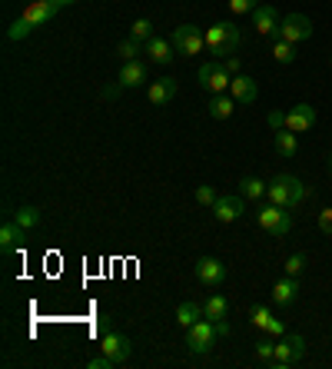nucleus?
I'll list each match as a JSON object with an SVG mask.
<instances>
[{"mask_svg": "<svg viewBox=\"0 0 332 369\" xmlns=\"http://www.w3.org/2000/svg\"><path fill=\"white\" fill-rule=\"evenodd\" d=\"M266 196H269V203L276 206H286V210H293V206H299L306 200V186L299 176H289V173H279L269 183V190H266Z\"/></svg>", "mask_w": 332, "mask_h": 369, "instance_id": "obj_1", "label": "nucleus"}, {"mask_svg": "<svg viewBox=\"0 0 332 369\" xmlns=\"http://www.w3.org/2000/svg\"><path fill=\"white\" fill-rule=\"evenodd\" d=\"M239 44H243V34H239V27L229 24V20H219V24H213V27L206 30V47H209V54H216L219 60L236 54Z\"/></svg>", "mask_w": 332, "mask_h": 369, "instance_id": "obj_2", "label": "nucleus"}, {"mask_svg": "<svg viewBox=\"0 0 332 369\" xmlns=\"http://www.w3.org/2000/svg\"><path fill=\"white\" fill-rule=\"evenodd\" d=\"M173 50L183 54V57H196L206 50V34L196 27V24H180V27L173 30Z\"/></svg>", "mask_w": 332, "mask_h": 369, "instance_id": "obj_3", "label": "nucleus"}, {"mask_svg": "<svg viewBox=\"0 0 332 369\" xmlns=\"http://www.w3.org/2000/svg\"><path fill=\"white\" fill-rule=\"evenodd\" d=\"M256 223L263 226L269 236H286L289 230H293V216L286 213V206H276V203H266L259 206L256 213Z\"/></svg>", "mask_w": 332, "mask_h": 369, "instance_id": "obj_4", "label": "nucleus"}, {"mask_svg": "<svg viewBox=\"0 0 332 369\" xmlns=\"http://www.w3.org/2000/svg\"><path fill=\"white\" fill-rule=\"evenodd\" d=\"M313 37V20L306 14H286V20H279V30H276V40H286V44H303V40Z\"/></svg>", "mask_w": 332, "mask_h": 369, "instance_id": "obj_5", "label": "nucleus"}, {"mask_svg": "<svg viewBox=\"0 0 332 369\" xmlns=\"http://www.w3.org/2000/svg\"><path fill=\"white\" fill-rule=\"evenodd\" d=\"M219 336H216V323L213 320H196L186 330V346H190V353H196V356H203V353H209L213 350V343H216Z\"/></svg>", "mask_w": 332, "mask_h": 369, "instance_id": "obj_6", "label": "nucleus"}, {"mask_svg": "<svg viewBox=\"0 0 332 369\" xmlns=\"http://www.w3.org/2000/svg\"><path fill=\"white\" fill-rule=\"evenodd\" d=\"M229 84H233V74L223 67V60H209L199 67V87L209 93H226Z\"/></svg>", "mask_w": 332, "mask_h": 369, "instance_id": "obj_7", "label": "nucleus"}, {"mask_svg": "<svg viewBox=\"0 0 332 369\" xmlns=\"http://www.w3.org/2000/svg\"><path fill=\"white\" fill-rule=\"evenodd\" d=\"M303 356H306V340L303 336H296V333H289V336H283V340L276 343V356H273L269 366H276V369L296 366Z\"/></svg>", "mask_w": 332, "mask_h": 369, "instance_id": "obj_8", "label": "nucleus"}, {"mask_svg": "<svg viewBox=\"0 0 332 369\" xmlns=\"http://www.w3.org/2000/svg\"><path fill=\"white\" fill-rule=\"evenodd\" d=\"M100 353H106L116 366H124V363L130 360V340L120 336V333H114V330H106L104 340H100Z\"/></svg>", "mask_w": 332, "mask_h": 369, "instance_id": "obj_9", "label": "nucleus"}, {"mask_svg": "<svg viewBox=\"0 0 332 369\" xmlns=\"http://www.w3.org/2000/svg\"><path fill=\"white\" fill-rule=\"evenodd\" d=\"M213 216H216L219 223H236L239 216H243V193L219 196L216 203H213Z\"/></svg>", "mask_w": 332, "mask_h": 369, "instance_id": "obj_10", "label": "nucleus"}, {"mask_svg": "<svg viewBox=\"0 0 332 369\" xmlns=\"http://www.w3.org/2000/svg\"><path fill=\"white\" fill-rule=\"evenodd\" d=\"M313 126H316V107H309V103H296L286 113V130H293V133H306Z\"/></svg>", "mask_w": 332, "mask_h": 369, "instance_id": "obj_11", "label": "nucleus"}, {"mask_svg": "<svg viewBox=\"0 0 332 369\" xmlns=\"http://www.w3.org/2000/svg\"><path fill=\"white\" fill-rule=\"evenodd\" d=\"M196 280L203 283V286H219V283L226 280V266H223L216 256H203V260L196 263Z\"/></svg>", "mask_w": 332, "mask_h": 369, "instance_id": "obj_12", "label": "nucleus"}, {"mask_svg": "<svg viewBox=\"0 0 332 369\" xmlns=\"http://www.w3.org/2000/svg\"><path fill=\"white\" fill-rule=\"evenodd\" d=\"M253 27H256L259 37H276V30H279V14H276V7L259 4V7L253 10Z\"/></svg>", "mask_w": 332, "mask_h": 369, "instance_id": "obj_13", "label": "nucleus"}, {"mask_svg": "<svg viewBox=\"0 0 332 369\" xmlns=\"http://www.w3.org/2000/svg\"><path fill=\"white\" fill-rule=\"evenodd\" d=\"M229 97L236 100V103H256V100H259L256 80L246 77V74H236V77H233V84H229Z\"/></svg>", "mask_w": 332, "mask_h": 369, "instance_id": "obj_14", "label": "nucleus"}, {"mask_svg": "<svg viewBox=\"0 0 332 369\" xmlns=\"http://www.w3.org/2000/svg\"><path fill=\"white\" fill-rule=\"evenodd\" d=\"M57 4H54V0H30L27 7H24V14H20V17L27 20V24H34V27H40V24H47L50 17H54V14H57Z\"/></svg>", "mask_w": 332, "mask_h": 369, "instance_id": "obj_15", "label": "nucleus"}, {"mask_svg": "<svg viewBox=\"0 0 332 369\" xmlns=\"http://www.w3.org/2000/svg\"><path fill=\"white\" fill-rule=\"evenodd\" d=\"M146 97H150L153 107H163V103H170L176 97V77H160L153 80L150 90H146Z\"/></svg>", "mask_w": 332, "mask_h": 369, "instance_id": "obj_16", "label": "nucleus"}, {"mask_svg": "<svg viewBox=\"0 0 332 369\" xmlns=\"http://www.w3.org/2000/svg\"><path fill=\"white\" fill-rule=\"evenodd\" d=\"M296 296H299V283H296V276H283V280L273 286V303L276 306H293Z\"/></svg>", "mask_w": 332, "mask_h": 369, "instance_id": "obj_17", "label": "nucleus"}, {"mask_svg": "<svg viewBox=\"0 0 332 369\" xmlns=\"http://www.w3.org/2000/svg\"><path fill=\"white\" fill-rule=\"evenodd\" d=\"M120 87H140V84H146V64H140V60H126L124 67H120Z\"/></svg>", "mask_w": 332, "mask_h": 369, "instance_id": "obj_18", "label": "nucleus"}, {"mask_svg": "<svg viewBox=\"0 0 332 369\" xmlns=\"http://www.w3.org/2000/svg\"><path fill=\"white\" fill-rule=\"evenodd\" d=\"M143 50H146V57H150L153 64H170L173 60V44L170 40H163V37H156V34L143 44Z\"/></svg>", "mask_w": 332, "mask_h": 369, "instance_id": "obj_19", "label": "nucleus"}, {"mask_svg": "<svg viewBox=\"0 0 332 369\" xmlns=\"http://www.w3.org/2000/svg\"><path fill=\"white\" fill-rule=\"evenodd\" d=\"M24 233H27V230H24V226H20L17 220H10V223H4V226H0V250H4V253L17 250V243L24 240Z\"/></svg>", "mask_w": 332, "mask_h": 369, "instance_id": "obj_20", "label": "nucleus"}, {"mask_svg": "<svg viewBox=\"0 0 332 369\" xmlns=\"http://www.w3.org/2000/svg\"><path fill=\"white\" fill-rule=\"evenodd\" d=\"M203 316H206V320H226L229 316V300L226 296H219V293H213V296H209L206 303H203Z\"/></svg>", "mask_w": 332, "mask_h": 369, "instance_id": "obj_21", "label": "nucleus"}, {"mask_svg": "<svg viewBox=\"0 0 332 369\" xmlns=\"http://www.w3.org/2000/svg\"><path fill=\"white\" fill-rule=\"evenodd\" d=\"M276 153L286 156V160L299 153V140H296L293 130H286V126H283V130H276Z\"/></svg>", "mask_w": 332, "mask_h": 369, "instance_id": "obj_22", "label": "nucleus"}, {"mask_svg": "<svg viewBox=\"0 0 332 369\" xmlns=\"http://www.w3.org/2000/svg\"><path fill=\"white\" fill-rule=\"evenodd\" d=\"M266 190H269V183H263L259 176H243V180H239V193H243V200H263Z\"/></svg>", "mask_w": 332, "mask_h": 369, "instance_id": "obj_23", "label": "nucleus"}, {"mask_svg": "<svg viewBox=\"0 0 332 369\" xmlns=\"http://www.w3.org/2000/svg\"><path fill=\"white\" fill-rule=\"evenodd\" d=\"M196 320H203V306H199V303H180V306H176V323H180L183 330H190L193 323Z\"/></svg>", "mask_w": 332, "mask_h": 369, "instance_id": "obj_24", "label": "nucleus"}, {"mask_svg": "<svg viewBox=\"0 0 332 369\" xmlns=\"http://www.w3.org/2000/svg\"><path fill=\"white\" fill-rule=\"evenodd\" d=\"M233 103H236V100L226 97V93H213V100H209V117L229 120L233 117Z\"/></svg>", "mask_w": 332, "mask_h": 369, "instance_id": "obj_25", "label": "nucleus"}, {"mask_svg": "<svg viewBox=\"0 0 332 369\" xmlns=\"http://www.w3.org/2000/svg\"><path fill=\"white\" fill-rule=\"evenodd\" d=\"M273 356H276V340L269 336V333H263L256 340V360L259 363H273Z\"/></svg>", "mask_w": 332, "mask_h": 369, "instance_id": "obj_26", "label": "nucleus"}, {"mask_svg": "<svg viewBox=\"0 0 332 369\" xmlns=\"http://www.w3.org/2000/svg\"><path fill=\"white\" fill-rule=\"evenodd\" d=\"M249 323L256 326L259 333H266V326L273 323V313H269V306H263V303H256L253 310H249Z\"/></svg>", "mask_w": 332, "mask_h": 369, "instance_id": "obj_27", "label": "nucleus"}, {"mask_svg": "<svg viewBox=\"0 0 332 369\" xmlns=\"http://www.w3.org/2000/svg\"><path fill=\"white\" fill-rule=\"evenodd\" d=\"M14 220H17L24 230H34V226L40 223V210L37 206H20L17 213H14Z\"/></svg>", "mask_w": 332, "mask_h": 369, "instance_id": "obj_28", "label": "nucleus"}, {"mask_svg": "<svg viewBox=\"0 0 332 369\" xmlns=\"http://www.w3.org/2000/svg\"><path fill=\"white\" fill-rule=\"evenodd\" d=\"M273 60H276V64H293V60H296V44L276 40V44H273Z\"/></svg>", "mask_w": 332, "mask_h": 369, "instance_id": "obj_29", "label": "nucleus"}, {"mask_svg": "<svg viewBox=\"0 0 332 369\" xmlns=\"http://www.w3.org/2000/svg\"><path fill=\"white\" fill-rule=\"evenodd\" d=\"M143 50V40H136V37H126V40H120V47H116V54L124 57V64L126 60H136V54Z\"/></svg>", "mask_w": 332, "mask_h": 369, "instance_id": "obj_30", "label": "nucleus"}, {"mask_svg": "<svg viewBox=\"0 0 332 369\" xmlns=\"http://www.w3.org/2000/svg\"><path fill=\"white\" fill-rule=\"evenodd\" d=\"M130 37H136V40H146L153 37V20L150 17H140V20H133V27H130Z\"/></svg>", "mask_w": 332, "mask_h": 369, "instance_id": "obj_31", "label": "nucleus"}, {"mask_svg": "<svg viewBox=\"0 0 332 369\" xmlns=\"http://www.w3.org/2000/svg\"><path fill=\"white\" fill-rule=\"evenodd\" d=\"M30 30H34V24H27L24 17H17L14 24H10V30H7V40H24V37H30Z\"/></svg>", "mask_w": 332, "mask_h": 369, "instance_id": "obj_32", "label": "nucleus"}, {"mask_svg": "<svg viewBox=\"0 0 332 369\" xmlns=\"http://www.w3.org/2000/svg\"><path fill=\"white\" fill-rule=\"evenodd\" d=\"M303 270H306V253H293L289 260H286V276H303Z\"/></svg>", "mask_w": 332, "mask_h": 369, "instance_id": "obj_33", "label": "nucleus"}, {"mask_svg": "<svg viewBox=\"0 0 332 369\" xmlns=\"http://www.w3.org/2000/svg\"><path fill=\"white\" fill-rule=\"evenodd\" d=\"M219 200V193L213 190V186H196V203H203V206H213Z\"/></svg>", "mask_w": 332, "mask_h": 369, "instance_id": "obj_34", "label": "nucleus"}, {"mask_svg": "<svg viewBox=\"0 0 332 369\" xmlns=\"http://www.w3.org/2000/svg\"><path fill=\"white\" fill-rule=\"evenodd\" d=\"M259 7V0H229V10H233V14H253V10Z\"/></svg>", "mask_w": 332, "mask_h": 369, "instance_id": "obj_35", "label": "nucleus"}, {"mask_svg": "<svg viewBox=\"0 0 332 369\" xmlns=\"http://www.w3.org/2000/svg\"><path fill=\"white\" fill-rule=\"evenodd\" d=\"M86 366L90 369H116V363L106 356V353H100V356H94V360H86Z\"/></svg>", "mask_w": 332, "mask_h": 369, "instance_id": "obj_36", "label": "nucleus"}, {"mask_svg": "<svg viewBox=\"0 0 332 369\" xmlns=\"http://www.w3.org/2000/svg\"><path fill=\"white\" fill-rule=\"evenodd\" d=\"M319 230H323L326 236H332V206H326L323 213H319Z\"/></svg>", "mask_w": 332, "mask_h": 369, "instance_id": "obj_37", "label": "nucleus"}, {"mask_svg": "<svg viewBox=\"0 0 332 369\" xmlns=\"http://www.w3.org/2000/svg\"><path fill=\"white\" fill-rule=\"evenodd\" d=\"M266 333H269L273 340H276V336H286V323H283V320H276V316H273V323L266 326Z\"/></svg>", "mask_w": 332, "mask_h": 369, "instance_id": "obj_38", "label": "nucleus"}, {"mask_svg": "<svg viewBox=\"0 0 332 369\" xmlns=\"http://www.w3.org/2000/svg\"><path fill=\"white\" fill-rule=\"evenodd\" d=\"M266 120H269V126H273V130H283V126H286V113H279V110H273V113H269Z\"/></svg>", "mask_w": 332, "mask_h": 369, "instance_id": "obj_39", "label": "nucleus"}, {"mask_svg": "<svg viewBox=\"0 0 332 369\" xmlns=\"http://www.w3.org/2000/svg\"><path fill=\"white\" fill-rule=\"evenodd\" d=\"M223 67H226L229 74L236 77V74H239V67H243V64H239V57H226V60H223Z\"/></svg>", "mask_w": 332, "mask_h": 369, "instance_id": "obj_40", "label": "nucleus"}, {"mask_svg": "<svg viewBox=\"0 0 332 369\" xmlns=\"http://www.w3.org/2000/svg\"><path fill=\"white\" fill-rule=\"evenodd\" d=\"M216 336H229V323L226 320H216Z\"/></svg>", "mask_w": 332, "mask_h": 369, "instance_id": "obj_41", "label": "nucleus"}, {"mask_svg": "<svg viewBox=\"0 0 332 369\" xmlns=\"http://www.w3.org/2000/svg\"><path fill=\"white\" fill-rule=\"evenodd\" d=\"M54 4H57V7H64V4H70V0H54Z\"/></svg>", "mask_w": 332, "mask_h": 369, "instance_id": "obj_42", "label": "nucleus"}, {"mask_svg": "<svg viewBox=\"0 0 332 369\" xmlns=\"http://www.w3.org/2000/svg\"><path fill=\"white\" fill-rule=\"evenodd\" d=\"M329 173H332V153H329Z\"/></svg>", "mask_w": 332, "mask_h": 369, "instance_id": "obj_43", "label": "nucleus"}, {"mask_svg": "<svg viewBox=\"0 0 332 369\" xmlns=\"http://www.w3.org/2000/svg\"><path fill=\"white\" fill-rule=\"evenodd\" d=\"M329 67H332V57H329Z\"/></svg>", "mask_w": 332, "mask_h": 369, "instance_id": "obj_44", "label": "nucleus"}]
</instances>
